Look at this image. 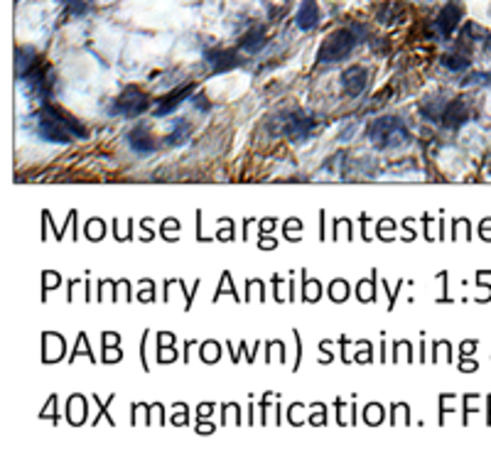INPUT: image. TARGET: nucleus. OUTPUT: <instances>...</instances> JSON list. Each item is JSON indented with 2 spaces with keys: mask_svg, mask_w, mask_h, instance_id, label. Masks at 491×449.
<instances>
[{
  "mask_svg": "<svg viewBox=\"0 0 491 449\" xmlns=\"http://www.w3.org/2000/svg\"><path fill=\"white\" fill-rule=\"evenodd\" d=\"M150 106V98L148 93H143L141 89L135 86H128L118 98L114 101V113H120V116H141L143 111Z\"/></svg>",
  "mask_w": 491,
  "mask_h": 449,
  "instance_id": "obj_4",
  "label": "nucleus"
},
{
  "mask_svg": "<svg viewBox=\"0 0 491 449\" xmlns=\"http://www.w3.org/2000/svg\"><path fill=\"white\" fill-rule=\"evenodd\" d=\"M314 125H317V118L310 111H292L285 118V136L290 140H305L314 133Z\"/></svg>",
  "mask_w": 491,
  "mask_h": 449,
  "instance_id": "obj_5",
  "label": "nucleus"
},
{
  "mask_svg": "<svg viewBox=\"0 0 491 449\" xmlns=\"http://www.w3.org/2000/svg\"><path fill=\"white\" fill-rule=\"evenodd\" d=\"M459 20H462V6L449 0L447 6L440 10V17H438V30L443 33V37H449V35L457 30Z\"/></svg>",
  "mask_w": 491,
  "mask_h": 449,
  "instance_id": "obj_7",
  "label": "nucleus"
},
{
  "mask_svg": "<svg viewBox=\"0 0 491 449\" xmlns=\"http://www.w3.org/2000/svg\"><path fill=\"white\" fill-rule=\"evenodd\" d=\"M195 106L202 111V113H204V111H209V101H206V98L202 96V93H197V96H195Z\"/></svg>",
  "mask_w": 491,
  "mask_h": 449,
  "instance_id": "obj_18",
  "label": "nucleus"
},
{
  "mask_svg": "<svg viewBox=\"0 0 491 449\" xmlns=\"http://www.w3.org/2000/svg\"><path fill=\"white\" fill-rule=\"evenodd\" d=\"M470 84H491V74H472V76H467L465 79V86H470Z\"/></svg>",
  "mask_w": 491,
  "mask_h": 449,
  "instance_id": "obj_17",
  "label": "nucleus"
},
{
  "mask_svg": "<svg viewBox=\"0 0 491 449\" xmlns=\"http://www.w3.org/2000/svg\"><path fill=\"white\" fill-rule=\"evenodd\" d=\"M263 44H265V33L260 28L251 30V33L241 39V49H243V52H251V55H253V52H258Z\"/></svg>",
  "mask_w": 491,
  "mask_h": 449,
  "instance_id": "obj_13",
  "label": "nucleus"
},
{
  "mask_svg": "<svg viewBox=\"0 0 491 449\" xmlns=\"http://www.w3.org/2000/svg\"><path fill=\"white\" fill-rule=\"evenodd\" d=\"M128 145L133 147L135 152H152L155 150V143H152V136L148 133L145 125H138L128 133Z\"/></svg>",
  "mask_w": 491,
  "mask_h": 449,
  "instance_id": "obj_12",
  "label": "nucleus"
},
{
  "mask_svg": "<svg viewBox=\"0 0 491 449\" xmlns=\"http://www.w3.org/2000/svg\"><path fill=\"white\" fill-rule=\"evenodd\" d=\"M33 49H17V76H25L27 71H30V66H33Z\"/></svg>",
  "mask_w": 491,
  "mask_h": 449,
  "instance_id": "obj_15",
  "label": "nucleus"
},
{
  "mask_svg": "<svg viewBox=\"0 0 491 449\" xmlns=\"http://www.w3.org/2000/svg\"><path fill=\"white\" fill-rule=\"evenodd\" d=\"M368 84V71L364 66H351L341 74V86L349 96H359Z\"/></svg>",
  "mask_w": 491,
  "mask_h": 449,
  "instance_id": "obj_8",
  "label": "nucleus"
},
{
  "mask_svg": "<svg viewBox=\"0 0 491 449\" xmlns=\"http://www.w3.org/2000/svg\"><path fill=\"white\" fill-rule=\"evenodd\" d=\"M357 47V35L349 33V30H337L330 37L324 39L322 47H319V62H339L344 57L351 55V49Z\"/></svg>",
  "mask_w": 491,
  "mask_h": 449,
  "instance_id": "obj_3",
  "label": "nucleus"
},
{
  "mask_svg": "<svg viewBox=\"0 0 491 449\" xmlns=\"http://www.w3.org/2000/svg\"><path fill=\"white\" fill-rule=\"evenodd\" d=\"M319 22V8L314 0H303L297 8V28L300 30H312Z\"/></svg>",
  "mask_w": 491,
  "mask_h": 449,
  "instance_id": "obj_11",
  "label": "nucleus"
},
{
  "mask_svg": "<svg viewBox=\"0 0 491 449\" xmlns=\"http://www.w3.org/2000/svg\"><path fill=\"white\" fill-rule=\"evenodd\" d=\"M443 64L447 66L449 71H465V69H470V57H462V55H447L443 59Z\"/></svg>",
  "mask_w": 491,
  "mask_h": 449,
  "instance_id": "obj_16",
  "label": "nucleus"
},
{
  "mask_svg": "<svg viewBox=\"0 0 491 449\" xmlns=\"http://www.w3.org/2000/svg\"><path fill=\"white\" fill-rule=\"evenodd\" d=\"M366 136L378 150H389V147H400L405 143H411V133H408L403 120L395 118V116H381V118H376L368 125Z\"/></svg>",
  "mask_w": 491,
  "mask_h": 449,
  "instance_id": "obj_2",
  "label": "nucleus"
},
{
  "mask_svg": "<svg viewBox=\"0 0 491 449\" xmlns=\"http://www.w3.org/2000/svg\"><path fill=\"white\" fill-rule=\"evenodd\" d=\"M440 123H443L447 130L462 128V123H467V106H465L462 101H459V98L449 101L447 106H445L443 116H440Z\"/></svg>",
  "mask_w": 491,
  "mask_h": 449,
  "instance_id": "obj_9",
  "label": "nucleus"
},
{
  "mask_svg": "<svg viewBox=\"0 0 491 449\" xmlns=\"http://www.w3.org/2000/svg\"><path fill=\"white\" fill-rule=\"evenodd\" d=\"M37 133L42 140L57 143V145H66L71 140V136L76 138H89V130L79 123L76 118H71L69 113H64L62 109L54 106H44L37 116Z\"/></svg>",
  "mask_w": 491,
  "mask_h": 449,
  "instance_id": "obj_1",
  "label": "nucleus"
},
{
  "mask_svg": "<svg viewBox=\"0 0 491 449\" xmlns=\"http://www.w3.org/2000/svg\"><path fill=\"white\" fill-rule=\"evenodd\" d=\"M192 91H195V84H187V86H179V89H175L170 96H165L160 101V106L155 109V116L157 118H162V116H168V113H172L175 109H177L179 103L184 101V98H189L192 96Z\"/></svg>",
  "mask_w": 491,
  "mask_h": 449,
  "instance_id": "obj_10",
  "label": "nucleus"
},
{
  "mask_svg": "<svg viewBox=\"0 0 491 449\" xmlns=\"http://www.w3.org/2000/svg\"><path fill=\"white\" fill-rule=\"evenodd\" d=\"M187 138H189V123L187 120H175L172 123V133L168 136V145H182V143H187Z\"/></svg>",
  "mask_w": 491,
  "mask_h": 449,
  "instance_id": "obj_14",
  "label": "nucleus"
},
{
  "mask_svg": "<svg viewBox=\"0 0 491 449\" xmlns=\"http://www.w3.org/2000/svg\"><path fill=\"white\" fill-rule=\"evenodd\" d=\"M204 59L214 74H224V71H231L243 64V57L233 49H206Z\"/></svg>",
  "mask_w": 491,
  "mask_h": 449,
  "instance_id": "obj_6",
  "label": "nucleus"
}]
</instances>
